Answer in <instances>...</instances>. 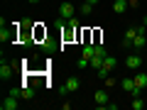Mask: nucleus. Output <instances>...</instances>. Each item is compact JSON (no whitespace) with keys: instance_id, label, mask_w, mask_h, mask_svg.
Here are the masks:
<instances>
[{"instance_id":"f257e3e1","label":"nucleus","mask_w":147,"mask_h":110,"mask_svg":"<svg viewBox=\"0 0 147 110\" xmlns=\"http://www.w3.org/2000/svg\"><path fill=\"white\" fill-rule=\"evenodd\" d=\"M74 15H76V7H74L71 3H61V5H59V17H64V20H71Z\"/></svg>"},{"instance_id":"f03ea898","label":"nucleus","mask_w":147,"mask_h":110,"mask_svg":"<svg viewBox=\"0 0 147 110\" xmlns=\"http://www.w3.org/2000/svg\"><path fill=\"white\" fill-rule=\"evenodd\" d=\"M17 108H20V98H15V95H7L0 103V110H17Z\"/></svg>"},{"instance_id":"7ed1b4c3","label":"nucleus","mask_w":147,"mask_h":110,"mask_svg":"<svg viewBox=\"0 0 147 110\" xmlns=\"http://www.w3.org/2000/svg\"><path fill=\"white\" fill-rule=\"evenodd\" d=\"M37 95V91H34V86H30V83H25V86H20V98L22 100H32Z\"/></svg>"},{"instance_id":"20e7f679","label":"nucleus","mask_w":147,"mask_h":110,"mask_svg":"<svg viewBox=\"0 0 147 110\" xmlns=\"http://www.w3.org/2000/svg\"><path fill=\"white\" fill-rule=\"evenodd\" d=\"M137 32H140V27H130V30L125 32V37H123V47H132V39L137 37Z\"/></svg>"},{"instance_id":"39448f33","label":"nucleus","mask_w":147,"mask_h":110,"mask_svg":"<svg viewBox=\"0 0 147 110\" xmlns=\"http://www.w3.org/2000/svg\"><path fill=\"white\" fill-rule=\"evenodd\" d=\"M10 76H12V64L3 59V64H0V78L5 81V78H10Z\"/></svg>"},{"instance_id":"423d86ee","label":"nucleus","mask_w":147,"mask_h":110,"mask_svg":"<svg viewBox=\"0 0 147 110\" xmlns=\"http://www.w3.org/2000/svg\"><path fill=\"white\" fill-rule=\"evenodd\" d=\"M93 100L98 103V108H105V105H108V93H105V91H96Z\"/></svg>"},{"instance_id":"0eeeda50","label":"nucleus","mask_w":147,"mask_h":110,"mask_svg":"<svg viewBox=\"0 0 147 110\" xmlns=\"http://www.w3.org/2000/svg\"><path fill=\"white\" fill-rule=\"evenodd\" d=\"M140 64H142L140 54H130V56L125 59V66H127V68H140Z\"/></svg>"},{"instance_id":"6e6552de","label":"nucleus","mask_w":147,"mask_h":110,"mask_svg":"<svg viewBox=\"0 0 147 110\" xmlns=\"http://www.w3.org/2000/svg\"><path fill=\"white\" fill-rule=\"evenodd\" d=\"M66 91L69 93H74V91H79V86H81V81H79V76H71V78H66Z\"/></svg>"},{"instance_id":"1a4fd4ad","label":"nucleus","mask_w":147,"mask_h":110,"mask_svg":"<svg viewBox=\"0 0 147 110\" xmlns=\"http://www.w3.org/2000/svg\"><path fill=\"white\" fill-rule=\"evenodd\" d=\"M127 7H130V3H127V0H115V3H113V12H118V15H123Z\"/></svg>"},{"instance_id":"9d476101","label":"nucleus","mask_w":147,"mask_h":110,"mask_svg":"<svg viewBox=\"0 0 147 110\" xmlns=\"http://www.w3.org/2000/svg\"><path fill=\"white\" fill-rule=\"evenodd\" d=\"M145 44H147V39H145V32L140 30V32H137V37L132 39V49H142Z\"/></svg>"},{"instance_id":"9b49d317","label":"nucleus","mask_w":147,"mask_h":110,"mask_svg":"<svg viewBox=\"0 0 147 110\" xmlns=\"http://www.w3.org/2000/svg\"><path fill=\"white\" fill-rule=\"evenodd\" d=\"M120 83H123V91H125V93H132V91H135V78H123Z\"/></svg>"},{"instance_id":"f8f14e48","label":"nucleus","mask_w":147,"mask_h":110,"mask_svg":"<svg viewBox=\"0 0 147 110\" xmlns=\"http://www.w3.org/2000/svg\"><path fill=\"white\" fill-rule=\"evenodd\" d=\"M135 86L137 88H147V73H137L135 76Z\"/></svg>"},{"instance_id":"ddd939ff","label":"nucleus","mask_w":147,"mask_h":110,"mask_svg":"<svg viewBox=\"0 0 147 110\" xmlns=\"http://www.w3.org/2000/svg\"><path fill=\"white\" fill-rule=\"evenodd\" d=\"M115 64H118L115 56H105V59H103V66L108 68V71H113V68H115Z\"/></svg>"},{"instance_id":"4468645a","label":"nucleus","mask_w":147,"mask_h":110,"mask_svg":"<svg viewBox=\"0 0 147 110\" xmlns=\"http://www.w3.org/2000/svg\"><path fill=\"white\" fill-rule=\"evenodd\" d=\"M103 59H105V56H98V54H93V56H91V66H93V68H100V66H103Z\"/></svg>"},{"instance_id":"2eb2a0df","label":"nucleus","mask_w":147,"mask_h":110,"mask_svg":"<svg viewBox=\"0 0 147 110\" xmlns=\"http://www.w3.org/2000/svg\"><path fill=\"white\" fill-rule=\"evenodd\" d=\"M142 105H145V103H142L140 95H137V98H132V110H142Z\"/></svg>"},{"instance_id":"dca6fc26","label":"nucleus","mask_w":147,"mask_h":110,"mask_svg":"<svg viewBox=\"0 0 147 110\" xmlns=\"http://www.w3.org/2000/svg\"><path fill=\"white\" fill-rule=\"evenodd\" d=\"M96 54H98V56H108V52H105L103 44H96Z\"/></svg>"},{"instance_id":"f3484780","label":"nucleus","mask_w":147,"mask_h":110,"mask_svg":"<svg viewBox=\"0 0 147 110\" xmlns=\"http://www.w3.org/2000/svg\"><path fill=\"white\" fill-rule=\"evenodd\" d=\"M91 10H93L91 3H84V5H81V12H84V15H91Z\"/></svg>"},{"instance_id":"a211bd4d","label":"nucleus","mask_w":147,"mask_h":110,"mask_svg":"<svg viewBox=\"0 0 147 110\" xmlns=\"http://www.w3.org/2000/svg\"><path fill=\"white\" fill-rule=\"evenodd\" d=\"M103 83H105V86H108V88H110V86H115V83H118V81H115V78H113V76H108V78H103Z\"/></svg>"},{"instance_id":"6ab92c4d","label":"nucleus","mask_w":147,"mask_h":110,"mask_svg":"<svg viewBox=\"0 0 147 110\" xmlns=\"http://www.w3.org/2000/svg\"><path fill=\"white\" fill-rule=\"evenodd\" d=\"M130 3V7H140V0H127Z\"/></svg>"},{"instance_id":"aec40b11","label":"nucleus","mask_w":147,"mask_h":110,"mask_svg":"<svg viewBox=\"0 0 147 110\" xmlns=\"http://www.w3.org/2000/svg\"><path fill=\"white\" fill-rule=\"evenodd\" d=\"M86 3H91V5H96V3H100V0H86Z\"/></svg>"},{"instance_id":"412c9836","label":"nucleus","mask_w":147,"mask_h":110,"mask_svg":"<svg viewBox=\"0 0 147 110\" xmlns=\"http://www.w3.org/2000/svg\"><path fill=\"white\" fill-rule=\"evenodd\" d=\"M27 3H32V5H37V3H39V0H27Z\"/></svg>"},{"instance_id":"4be33fe9","label":"nucleus","mask_w":147,"mask_h":110,"mask_svg":"<svg viewBox=\"0 0 147 110\" xmlns=\"http://www.w3.org/2000/svg\"><path fill=\"white\" fill-rule=\"evenodd\" d=\"M142 27H147V17H145V22H142Z\"/></svg>"}]
</instances>
